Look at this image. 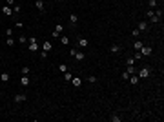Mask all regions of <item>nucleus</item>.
Segmentation results:
<instances>
[{
  "label": "nucleus",
  "mask_w": 164,
  "mask_h": 122,
  "mask_svg": "<svg viewBox=\"0 0 164 122\" xmlns=\"http://www.w3.org/2000/svg\"><path fill=\"white\" fill-rule=\"evenodd\" d=\"M69 55L75 58V60H78V62H82L84 58H86V55H84V51H77L75 47H71L69 49Z\"/></svg>",
  "instance_id": "1"
},
{
  "label": "nucleus",
  "mask_w": 164,
  "mask_h": 122,
  "mask_svg": "<svg viewBox=\"0 0 164 122\" xmlns=\"http://www.w3.org/2000/svg\"><path fill=\"white\" fill-rule=\"evenodd\" d=\"M139 53H140V55H142V57H150V55H151V53H153V49H151V47H150V46H142V47H140V49H139Z\"/></svg>",
  "instance_id": "2"
},
{
  "label": "nucleus",
  "mask_w": 164,
  "mask_h": 122,
  "mask_svg": "<svg viewBox=\"0 0 164 122\" xmlns=\"http://www.w3.org/2000/svg\"><path fill=\"white\" fill-rule=\"evenodd\" d=\"M150 73H151V69L146 66V68L139 69V78H148V77H150Z\"/></svg>",
  "instance_id": "3"
},
{
  "label": "nucleus",
  "mask_w": 164,
  "mask_h": 122,
  "mask_svg": "<svg viewBox=\"0 0 164 122\" xmlns=\"http://www.w3.org/2000/svg\"><path fill=\"white\" fill-rule=\"evenodd\" d=\"M62 31H64V27H62V26H60V24H58V26H57V27H55V29H53V33H51V35H53V37H55V38H57V37H58V35H60V33H62Z\"/></svg>",
  "instance_id": "4"
},
{
  "label": "nucleus",
  "mask_w": 164,
  "mask_h": 122,
  "mask_svg": "<svg viewBox=\"0 0 164 122\" xmlns=\"http://www.w3.org/2000/svg\"><path fill=\"white\" fill-rule=\"evenodd\" d=\"M78 47H82V49H84V47H88V40H86L84 37H80V38H78Z\"/></svg>",
  "instance_id": "5"
},
{
  "label": "nucleus",
  "mask_w": 164,
  "mask_h": 122,
  "mask_svg": "<svg viewBox=\"0 0 164 122\" xmlns=\"http://www.w3.org/2000/svg\"><path fill=\"white\" fill-rule=\"evenodd\" d=\"M20 84H22V86H29V75H22Z\"/></svg>",
  "instance_id": "6"
},
{
  "label": "nucleus",
  "mask_w": 164,
  "mask_h": 122,
  "mask_svg": "<svg viewBox=\"0 0 164 122\" xmlns=\"http://www.w3.org/2000/svg\"><path fill=\"white\" fill-rule=\"evenodd\" d=\"M26 98H27V97H26V93H20V95H15V102H24Z\"/></svg>",
  "instance_id": "7"
},
{
  "label": "nucleus",
  "mask_w": 164,
  "mask_h": 122,
  "mask_svg": "<svg viewBox=\"0 0 164 122\" xmlns=\"http://www.w3.org/2000/svg\"><path fill=\"white\" fill-rule=\"evenodd\" d=\"M2 13H4V15H13L11 6H4V7H2Z\"/></svg>",
  "instance_id": "8"
},
{
  "label": "nucleus",
  "mask_w": 164,
  "mask_h": 122,
  "mask_svg": "<svg viewBox=\"0 0 164 122\" xmlns=\"http://www.w3.org/2000/svg\"><path fill=\"white\" fill-rule=\"evenodd\" d=\"M126 73H128V75H130V77H131V75H135V73H137V69L133 68V66H128V69H126Z\"/></svg>",
  "instance_id": "9"
},
{
  "label": "nucleus",
  "mask_w": 164,
  "mask_h": 122,
  "mask_svg": "<svg viewBox=\"0 0 164 122\" xmlns=\"http://www.w3.org/2000/svg\"><path fill=\"white\" fill-rule=\"evenodd\" d=\"M35 6H37L38 11H44V2H42V0H37V2H35Z\"/></svg>",
  "instance_id": "10"
},
{
  "label": "nucleus",
  "mask_w": 164,
  "mask_h": 122,
  "mask_svg": "<svg viewBox=\"0 0 164 122\" xmlns=\"http://www.w3.org/2000/svg\"><path fill=\"white\" fill-rule=\"evenodd\" d=\"M137 29H139V31H146V29H148V26H146V22H139V27H137Z\"/></svg>",
  "instance_id": "11"
},
{
  "label": "nucleus",
  "mask_w": 164,
  "mask_h": 122,
  "mask_svg": "<svg viewBox=\"0 0 164 122\" xmlns=\"http://www.w3.org/2000/svg\"><path fill=\"white\" fill-rule=\"evenodd\" d=\"M0 80L2 82H9V73H0Z\"/></svg>",
  "instance_id": "12"
},
{
  "label": "nucleus",
  "mask_w": 164,
  "mask_h": 122,
  "mask_svg": "<svg viewBox=\"0 0 164 122\" xmlns=\"http://www.w3.org/2000/svg\"><path fill=\"white\" fill-rule=\"evenodd\" d=\"M142 46H144V42H142V40H135V44H133V47H135L137 51H139V49L142 47Z\"/></svg>",
  "instance_id": "13"
},
{
  "label": "nucleus",
  "mask_w": 164,
  "mask_h": 122,
  "mask_svg": "<svg viewBox=\"0 0 164 122\" xmlns=\"http://www.w3.org/2000/svg\"><path fill=\"white\" fill-rule=\"evenodd\" d=\"M53 49V44L51 42H44V51H51Z\"/></svg>",
  "instance_id": "14"
},
{
  "label": "nucleus",
  "mask_w": 164,
  "mask_h": 122,
  "mask_svg": "<svg viewBox=\"0 0 164 122\" xmlns=\"http://www.w3.org/2000/svg\"><path fill=\"white\" fill-rule=\"evenodd\" d=\"M131 84H133V86L139 84V77H137V75H131Z\"/></svg>",
  "instance_id": "15"
},
{
  "label": "nucleus",
  "mask_w": 164,
  "mask_h": 122,
  "mask_svg": "<svg viewBox=\"0 0 164 122\" xmlns=\"http://www.w3.org/2000/svg\"><path fill=\"white\" fill-rule=\"evenodd\" d=\"M29 49H31V51H37V49H38V44H37V42H31V44H29Z\"/></svg>",
  "instance_id": "16"
},
{
  "label": "nucleus",
  "mask_w": 164,
  "mask_h": 122,
  "mask_svg": "<svg viewBox=\"0 0 164 122\" xmlns=\"http://www.w3.org/2000/svg\"><path fill=\"white\" fill-rule=\"evenodd\" d=\"M58 71H60V73H66V71H68V66H66V64H60V66H58Z\"/></svg>",
  "instance_id": "17"
},
{
  "label": "nucleus",
  "mask_w": 164,
  "mask_h": 122,
  "mask_svg": "<svg viewBox=\"0 0 164 122\" xmlns=\"http://www.w3.org/2000/svg\"><path fill=\"white\" fill-rule=\"evenodd\" d=\"M77 20H78L77 15H69V22H71V24H77Z\"/></svg>",
  "instance_id": "18"
},
{
  "label": "nucleus",
  "mask_w": 164,
  "mask_h": 122,
  "mask_svg": "<svg viewBox=\"0 0 164 122\" xmlns=\"http://www.w3.org/2000/svg\"><path fill=\"white\" fill-rule=\"evenodd\" d=\"M119 51H120V46H117V44L111 46V53H119Z\"/></svg>",
  "instance_id": "19"
},
{
  "label": "nucleus",
  "mask_w": 164,
  "mask_h": 122,
  "mask_svg": "<svg viewBox=\"0 0 164 122\" xmlns=\"http://www.w3.org/2000/svg\"><path fill=\"white\" fill-rule=\"evenodd\" d=\"M150 20H151L153 24H157V22H159L160 18H159V16H157V15H151V16H150Z\"/></svg>",
  "instance_id": "20"
},
{
  "label": "nucleus",
  "mask_w": 164,
  "mask_h": 122,
  "mask_svg": "<svg viewBox=\"0 0 164 122\" xmlns=\"http://www.w3.org/2000/svg\"><path fill=\"white\" fill-rule=\"evenodd\" d=\"M71 80H73V86H77V88L82 84V80H80V78H71Z\"/></svg>",
  "instance_id": "21"
},
{
  "label": "nucleus",
  "mask_w": 164,
  "mask_h": 122,
  "mask_svg": "<svg viewBox=\"0 0 164 122\" xmlns=\"http://www.w3.org/2000/svg\"><path fill=\"white\" fill-rule=\"evenodd\" d=\"M71 78H73V75H71V73H68V71H66V73H64V80H71Z\"/></svg>",
  "instance_id": "22"
},
{
  "label": "nucleus",
  "mask_w": 164,
  "mask_h": 122,
  "mask_svg": "<svg viewBox=\"0 0 164 122\" xmlns=\"http://www.w3.org/2000/svg\"><path fill=\"white\" fill-rule=\"evenodd\" d=\"M153 13H155L159 18H162V9H160V7H157V11H153Z\"/></svg>",
  "instance_id": "23"
},
{
  "label": "nucleus",
  "mask_w": 164,
  "mask_h": 122,
  "mask_svg": "<svg viewBox=\"0 0 164 122\" xmlns=\"http://www.w3.org/2000/svg\"><path fill=\"white\" fill-rule=\"evenodd\" d=\"M18 42H20V44H26V42H27V38H26L24 35H20V37H18Z\"/></svg>",
  "instance_id": "24"
},
{
  "label": "nucleus",
  "mask_w": 164,
  "mask_h": 122,
  "mask_svg": "<svg viewBox=\"0 0 164 122\" xmlns=\"http://www.w3.org/2000/svg\"><path fill=\"white\" fill-rule=\"evenodd\" d=\"M22 75H29V68H27V66H24V68H22Z\"/></svg>",
  "instance_id": "25"
},
{
  "label": "nucleus",
  "mask_w": 164,
  "mask_h": 122,
  "mask_svg": "<svg viewBox=\"0 0 164 122\" xmlns=\"http://www.w3.org/2000/svg\"><path fill=\"white\" fill-rule=\"evenodd\" d=\"M111 122H120V117L119 115H113V117H111Z\"/></svg>",
  "instance_id": "26"
},
{
  "label": "nucleus",
  "mask_w": 164,
  "mask_h": 122,
  "mask_svg": "<svg viewBox=\"0 0 164 122\" xmlns=\"http://www.w3.org/2000/svg\"><path fill=\"white\" fill-rule=\"evenodd\" d=\"M6 44H7V46H15V40H13L11 37H7V42H6Z\"/></svg>",
  "instance_id": "27"
},
{
  "label": "nucleus",
  "mask_w": 164,
  "mask_h": 122,
  "mask_svg": "<svg viewBox=\"0 0 164 122\" xmlns=\"http://www.w3.org/2000/svg\"><path fill=\"white\" fill-rule=\"evenodd\" d=\"M131 35H133V37H139L140 31H139V29H131Z\"/></svg>",
  "instance_id": "28"
},
{
  "label": "nucleus",
  "mask_w": 164,
  "mask_h": 122,
  "mask_svg": "<svg viewBox=\"0 0 164 122\" xmlns=\"http://www.w3.org/2000/svg\"><path fill=\"white\" fill-rule=\"evenodd\" d=\"M148 4L151 6V7H157V0H148Z\"/></svg>",
  "instance_id": "29"
},
{
  "label": "nucleus",
  "mask_w": 164,
  "mask_h": 122,
  "mask_svg": "<svg viewBox=\"0 0 164 122\" xmlns=\"http://www.w3.org/2000/svg\"><path fill=\"white\" fill-rule=\"evenodd\" d=\"M126 64H128V66H133V64H135V57H133V58H128Z\"/></svg>",
  "instance_id": "30"
},
{
  "label": "nucleus",
  "mask_w": 164,
  "mask_h": 122,
  "mask_svg": "<svg viewBox=\"0 0 164 122\" xmlns=\"http://www.w3.org/2000/svg\"><path fill=\"white\" fill-rule=\"evenodd\" d=\"M60 42H62V44H69V38H68V37H62Z\"/></svg>",
  "instance_id": "31"
},
{
  "label": "nucleus",
  "mask_w": 164,
  "mask_h": 122,
  "mask_svg": "<svg viewBox=\"0 0 164 122\" xmlns=\"http://www.w3.org/2000/svg\"><path fill=\"white\" fill-rule=\"evenodd\" d=\"M88 80H89L91 84H95V82H97V77H93V75H91V77H88Z\"/></svg>",
  "instance_id": "32"
},
{
  "label": "nucleus",
  "mask_w": 164,
  "mask_h": 122,
  "mask_svg": "<svg viewBox=\"0 0 164 122\" xmlns=\"http://www.w3.org/2000/svg\"><path fill=\"white\" fill-rule=\"evenodd\" d=\"M20 9H22L20 6H15V7H13V13H20Z\"/></svg>",
  "instance_id": "33"
},
{
  "label": "nucleus",
  "mask_w": 164,
  "mask_h": 122,
  "mask_svg": "<svg viewBox=\"0 0 164 122\" xmlns=\"http://www.w3.org/2000/svg\"><path fill=\"white\" fill-rule=\"evenodd\" d=\"M6 6H15V0H6Z\"/></svg>",
  "instance_id": "34"
},
{
  "label": "nucleus",
  "mask_w": 164,
  "mask_h": 122,
  "mask_svg": "<svg viewBox=\"0 0 164 122\" xmlns=\"http://www.w3.org/2000/svg\"><path fill=\"white\" fill-rule=\"evenodd\" d=\"M58 2H60V0H58Z\"/></svg>",
  "instance_id": "35"
}]
</instances>
